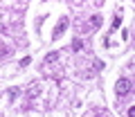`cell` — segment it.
<instances>
[{
  "label": "cell",
  "instance_id": "277c9868",
  "mask_svg": "<svg viewBox=\"0 0 135 117\" xmlns=\"http://www.w3.org/2000/svg\"><path fill=\"white\" fill-rule=\"evenodd\" d=\"M101 25V16H95V18H92V27H99Z\"/></svg>",
  "mask_w": 135,
  "mask_h": 117
},
{
  "label": "cell",
  "instance_id": "6da1fadb",
  "mask_svg": "<svg viewBox=\"0 0 135 117\" xmlns=\"http://www.w3.org/2000/svg\"><path fill=\"white\" fill-rule=\"evenodd\" d=\"M115 92H117V95L131 92V81H128V79H119V81L115 83Z\"/></svg>",
  "mask_w": 135,
  "mask_h": 117
},
{
  "label": "cell",
  "instance_id": "5b68a950",
  "mask_svg": "<svg viewBox=\"0 0 135 117\" xmlns=\"http://www.w3.org/2000/svg\"><path fill=\"white\" fill-rule=\"evenodd\" d=\"M119 23H122V16L117 14V16H115V20H113V27H119Z\"/></svg>",
  "mask_w": 135,
  "mask_h": 117
},
{
  "label": "cell",
  "instance_id": "8992f818",
  "mask_svg": "<svg viewBox=\"0 0 135 117\" xmlns=\"http://www.w3.org/2000/svg\"><path fill=\"white\" fill-rule=\"evenodd\" d=\"M72 47H74V50H81V47H83V43H81V41H74Z\"/></svg>",
  "mask_w": 135,
  "mask_h": 117
},
{
  "label": "cell",
  "instance_id": "3957f363",
  "mask_svg": "<svg viewBox=\"0 0 135 117\" xmlns=\"http://www.w3.org/2000/svg\"><path fill=\"white\" fill-rule=\"evenodd\" d=\"M7 54H9L7 47H5V45H0V58H7Z\"/></svg>",
  "mask_w": 135,
  "mask_h": 117
},
{
  "label": "cell",
  "instance_id": "52a82bcc",
  "mask_svg": "<svg viewBox=\"0 0 135 117\" xmlns=\"http://www.w3.org/2000/svg\"><path fill=\"white\" fill-rule=\"evenodd\" d=\"M128 117H135V106H131V108H128Z\"/></svg>",
  "mask_w": 135,
  "mask_h": 117
},
{
  "label": "cell",
  "instance_id": "7a4b0ae2",
  "mask_svg": "<svg viewBox=\"0 0 135 117\" xmlns=\"http://www.w3.org/2000/svg\"><path fill=\"white\" fill-rule=\"evenodd\" d=\"M65 29H68V18H61V20H59V25H56V29H54V38H59Z\"/></svg>",
  "mask_w": 135,
  "mask_h": 117
}]
</instances>
